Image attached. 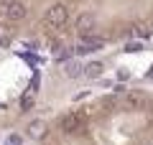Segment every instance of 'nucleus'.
Returning a JSON list of instances; mask_svg holds the SVG:
<instances>
[{
  "mask_svg": "<svg viewBox=\"0 0 153 145\" xmlns=\"http://www.w3.org/2000/svg\"><path fill=\"white\" fill-rule=\"evenodd\" d=\"M46 145H51V143H46Z\"/></svg>",
  "mask_w": 153,
  "mask_h": 145,
  "instance_id": "18",
  "label": "nucleus"
},
{
  "mask_svg": "<svg viewBox=\"0 0 153 145\" xmlns=\"http://www.w3.org/2000/svg\"><path fill=\"white\" fill-rule=\"evenodd\" d=\"M94 26H97V18H94V13H79V18H76L74 28L79 36H87V33L94 31Z\"/></svg>",
  "mask_w": 153,
  "mask_h": 145,
  "instance_id": "5",
  "label": "nucleus"
},
{
  "mask_svg": "<svg viewBox=\"0 0 153 145\" xmlns=\"http://www.w3.org/2000/svg\"><path fill=\"white\" fill-rule=\"evenodd\" d=\"M117 79H120V81L130 79V71H128V69H120V71H117Z\"/></svg>",
  "mask_w": 153,
  "mask_h": 145,
  "instance_id": "14",
  "label": "nucleus"
},
{
  "mask_svg": "<svg viewBox=\"0 0 153 145\" xmlns=\"http://www.w3.org/2000/svg\"><path fill=\"white\" fill-rule=\"evenodd\" d=\"M125 36H130V38H140V41H148V38H151V26H146V23H133V26L128 28Z\"/></svg>",
  "mask_w": 153,
  "mask_h": 145,
  "instance_id": "7",
  "label": "nucleus"
},
{
  "mask_svg": "<svg viewBox=\"0 0 153 145\" xmlns=\"http://www.w3.org/2000/svg\"><path fill=\"white\" fill-rule=\"evenodd\" d=\"M102 38L92 36V33H87V36H82V43L76 46V54H89V51H94V48H102Z\"/></svg>",
  "mask_w": 153,
  "mask_h": 145,
  "instance_id": "6",
  "label": "nucleus"
},
{
  "mask_svg": "<svg viewBox=\"0 0 153 145\" xmlns=\"http://www.w3.org/2000/svg\"><path fill=\"white\" fill-rule=\"evenodd\" d=\"M123 104H125L128 109H143L148 104V94L140 89H133V92H125L123 94Z\"/></svg>",
  "mask_w": 153,
  "mask_h": 145,
  "instance_id": "3",
  "label": "nucleus"
},
{
  "mask_svg": "<svg viewBox=\"0 0 153 145\" xmlns=\"http://www.w3.org/2000/svg\"><path fill=\"white\" fill-rule=\"evenodd\" d=\"M31 107H33V94L28 92V94H23V99H21V109H23V112H28Z\"/></svg>",
  "mask_w": 153,
  "mask_h": 145,
  "instance_id": "11",
  "label": "nucleus"
},
{
  "mask_svg": "<svg viewBox=\"0 0 153 145\" xmlns=\"http://www.w3.org/2000/svg\"><path fill=\"white\" fill-rule=\"evenodd\" d=\"M102 71H105L102 61H89V64L84 66V76H87V79H100Z\"/></svg>",
  "mask_w": 153,
  "mask_h": 145,
  "instance_id": "9",
  "label": "nucleus"
},
{
  "mask_svg": "<svg viewBox=\"0 0 153 145\" xmlns=\"http://www.w3.org/2000/svg\"><path fill=\"white\" fill-rule=\"evenodd\" d=\"M26 16H28V8H26V3H21V0H16L13 5L3 8V18H5L8 23H21Z\"/></svg>",
  "mask_w": 153,
  "mask_h": 145,
  "instance_id": "4",
  "label": "nucleus"
},
{
  "mask_svg": "<svg viewBox=\"0 0 153 145\" xmlns=\"http://www.w3.org/2000/svg\"><path fill=\"white\" fill-rule=\"evenodd\" d=\"M140 48H143V43H128L125 51H128V54H135V51H140Z\"/></svg>",
  "mask_w": 153,
  "mask_h": 145,
  "instance_id": "13",
  "label": "nucleus"
},
{
  "mask_svg": "<svg viewBox=\"0 0 153 145\" xmlns=\"http://www.w3.org/2000/svg\"><path fill=\"white\" fill-rule=\"evenodd\" d=\"M5 145H23V138L13 132V135H8V138H5Z\"/></svg>",
  "mask_w": 153,
  "mask_h": 145,
  "instance_id": "12",
  "label": "nucleus"
},
{
  "mask_svg": "<svg viewBox=\"0 0 153 145\" xmlns=\"http://www.w3.org/2000/svg\"><path fill=\"white\" fill-rule=\"evenodd\" d=\"M148 79H153V66H151V69H148Z\"/></svg>",
  "mask_w": 153,
  "mask_h": 145,
  "instance_id": "16",
  "label": "nucleus"
},
{
  "mask_svg": "<svg viewBox=\"0 0 153 145\" xmlns=\"http://www.w3.org/2000/svg\"><path fill=\"white\" fill-rule=\"evenodd\" d=\"M64 71H66V76H69V79H76V76L84 74V66L79 64V61H69V64L64 66Z\"/></svg>",
  "mask_w": 153,
  "mask_h": 145,
  "instance_id": "10",
  "label": "nucleus"
},
{
  "mask_svg": "<svg viewBox=\"0 0 153 145\" xmlns=\"http://www.w3.org/2000/svg\"><path fill=\"white\" fill-rule=\"evenodd\" d=\"M46 130H49V127H46V122H44V120H33V122H28L26 132L31 135V138L41 140V138H44V135H46Z\"/></svg>",
  "mask_w": 153,
  "mask_h": 145,
  "instance_id": "8",
  "label": "nucleus"
},
{
  "mask_svg": "<svg viewBox=\"0 0 153 145\" xmlns=\"http://www.w3.org/2000/svg\"><path fill=\"white\" fill-rule=\"evenodd\" d=\"M82 125H84V120H82V115H76V112H69L59 120V130L64 135H76L82 130Z\"/></svg>",
  "mask_w": 153,
  "mask_h": 145,
  "instance_id": "2",
  "label": "nucleus"
},
{
  "mask_svg": "<svg viewBox=\"0 0 153 145\" xmlns=\"http://www.w3.org/2000/svg\"><path fill=\"white\" fill-rule=\"evenodd\" d=\"M13 3H16V0H0V5H3V8H8V5H13Z\"/></svg>",
  "mask_w": 153,
  "mask_h": 145,
  "instance_id": "15",
  "label": "nucleus"
},
{
  "mask_svg": "<svg viewBox=\"0 0 153 145\" xmlns=\"http://www.w3.org/2000/svg\"><path fill=\"white\" fill-rule=\"evenodd\" d=\"M69 23V5L66 3H54L49 10L44 13V26L51 31H59Z\"/></svg>",
  "mask_w": 153,
  "mask_h": 145,
  "instance_id": "1",
  "label": "nucleus"
},
{
  "mask_svg": "<svg viewBox=\"0 0 153 145\" xmlns=\"http://www.w3.org/2000/svg\"><path fill=\"white\" fill-rule=\"evenodd\" d=\"M151 122H153V117H151Z\"/></svg>",
  "mask_w": 153,
  "mask_h": 145,
  "instance_id": "17",
  "label": "nucleus"
}]
</instances>
